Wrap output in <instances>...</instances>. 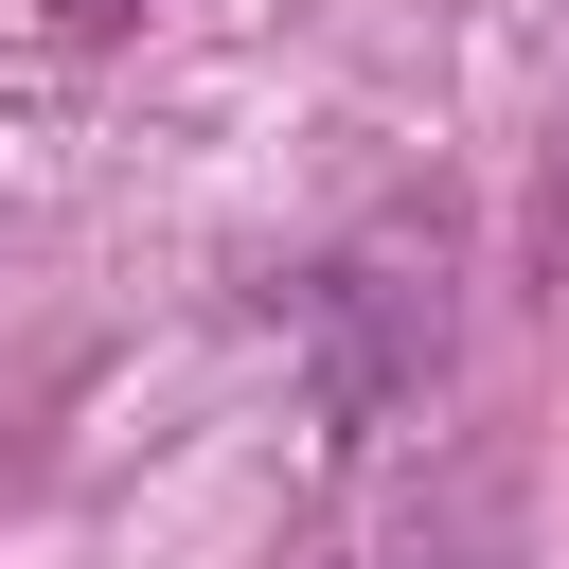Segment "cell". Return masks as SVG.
I'll use <instances>...</instances> for the list:
<instances>
[{
    "instance_id": "obj_2",
    "label": "cell",
    "mask_w": 569,
    "mask_h": 569,
    "mask_svg": "<svg viewBox=\"0 0 569 569\" xmlns=\"http://www.w3.org/2000/svg\"><path fill=\"white\" fill-rule=\"evenodd\" d=\"M53 18H71V36H107V18H142V0H53Z\"/></svg>"
},
{
    "instance_id": "obj_1",
    "label": "cell",
    "mask_w": 569,
    "mask_h": 569,
    "mask_svg": "<svg viewBox=\"0 0 569 569\" xmlns=\"http://www.w3.org/2000/svg\"><path fill=\"white\" fill-rule=\"evenodd\" d=\"M302 373H320V427H338V445L409 427L427 373H445V231H373V249H338V267L302 284Z\"/></svg>"
}]
</instances>
